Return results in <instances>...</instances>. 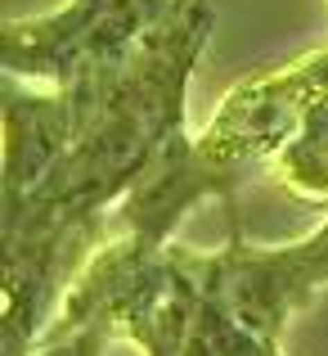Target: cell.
Masks as SVG:
<instances>
[{"mask_svg":"<svg viewBox=\"0 0 328 356\" xmlns=\"http://www.w3.org/2000/svg\"><path fill=\"white\" fill-rule=\"evenodd\" d=\"M328 90V50L302 54L288 68H275L221 99L216 118L202 136H184L166 149V158L135 185L117 208V235L144 248H171L175 226L202 199H225L234 212V190L243 172L257 163H275L306 113Z\"/></svg>","mask_w":328,"mask_h":356,"instance_id":"2","label":"cell"},{"mask_svg":"<svg viewBox=\"0 0 328 356\" xmlns=\"http://www.w3.org/2000/svg\"><path fill=\"white\" fill-rule=\"evenodd\" d=\"M275 172L297 199H311V203L328 199V90L320 95V104L306 113L293 145L275 158Z\"/></svg>","mask_w":328,"mask_h":356,"instance_id":"5","label":"cell"},{"mask_svg":"<svg viewBox=\"0 0 328 356\" xmlns=\"http://www.w3.org/2000/svg\"><path fill=\"white\" fill-rule=\"evenodd\" d=\"M230 226H234L230 248H221L216 257H202V266L216 280L230 312L252 334L279 343L288 316L302 312L328 284V221H320L311 235L293 243H279V248H248L234 212Z\"/></svg>","mask_w":328,"mask_h":356,"instance_id":"4","label":"cell"},{"mask_svg":"<svg viewBox=\"0 0 328 356\" xmlns=\"http://www.w3.org/2000/svg\"><path fill=\"white\" fill-rule=\"evenodd\" d=\"M212 27V0H171L104 68L45 90L5 77V356L41 348L68 289L108 243V212L184 140V95Z\"/></svg>","mask_w":328,"mask_h":356,"instance_id":"1","label":"cell"},{"mask_svg":"<svg viewBox=\"0 0 328 356\" xmlns=\"http://www.w3.org/2000/svg\"><path fill=\"white\" fill-rule=\"evenodd\" d=\"M171 0H68L45 18H9L0 32L5 77L27 86H63L121 59Z\"/></svg>","mask_w":328,"mask_h":356,"instance_id":"3","label":"cell"}]
</instances>
